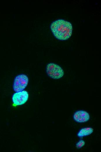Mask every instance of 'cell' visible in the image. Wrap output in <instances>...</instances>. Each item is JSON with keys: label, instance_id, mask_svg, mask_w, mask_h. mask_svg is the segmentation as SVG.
<instances>
[{"label": "cell", "instance_id": "6da1fadb", "mask_svg": "<svg viewBox=\"0 0 101 152\" xmlns=\"http://www.w3.org/2000/svg\"><path fill=\"white\" fill-rule=\"evenodd\" d=\"M50 28L55 37L60 40H67L72 35V24L64 20L59 19L53 22L51 24Z\"/></svg>", "mask_w": 101, "mask_h": 152}, {"label": "cell", "instance_id": "7a4b0ae2", "mask_svg": "<svg viewBox=\"0 0 101 152\" xmlns=\"http://www.w3.org/2000/svg\"><path fill=\"white\" fill-rule=\"evenodd\" d=\"M46 71L48 75L54 79H59L64 75V72L62 68L58 65L53 63H50L47 65Z\"/></svg>", "mask_w": 101, "mask_h": 152}, {"label": "cell", "instance_id": "3957f363", "mask_svg": "<svg viewBox=\"0 0 101 152\" xmlns=\"http://www.w3.org/2000/svg\"><path fill=\"white\" fill-rule=\"evenodd\" d=\"M29 82V79L26 74H21L15 78L13 84V89L15 92L24 90L26 87Z\"/></svg>", "mask_w": 101, "mask_h": 152}, {"label": "cell", "instance_id": "277c9868", "mask_svg": "<svg viewBox=\"0 0 101 152\" xmlns=\"http://www.w3.org/2000/svg\"><path fill=\"white\" fill-rule=\"evenodd\" d=\"M29 98L28 92L25 90L16 92L12 97L13 105L14 106H20L25 103Z\"/></svg>", "mask_w": 101, "mask_h": 152}, {"label": "cell", "instance_id": "5b68a950", "mask_svg": "<svg viewBox=\"0 0 101 152\" xmlns=\"http://www.w3.org/2000/svg\"><path fill=\"white\" fill-rule=\"evenodd\" d=\"M74 120L78 123H84L88 121L90 116L87 111L82 110L76 111L73 115Z\"/></svg>", "mask_w": 101, "mask_h": 152}, {"label": "cell", "instance_id": "8992f818", "mask_svg": "<svg viewBox=\"0 0 101 152\" xmlns=\"http://www.w3.org/2000/svg\"><path fill=\"white\" fill-rule=\"evenodd\" d=\"M93 132V129L90 127H85L80 129L77 135L79 137H82L91 134Z\"/></svg>", "mask_w": 101, "mask_h": 152}, {"label": "cell", "instance_id": "52a82bcc", "mask_svg": "<svg viewBox=\"0 0 101 152\" xmlns=\"http://www.w3.org/2000/svg\"><path fill=\"white\" fill-rule=\"evenodd\" d=\"M85 144V142L84 140L80 139L76 143V147L77 148L80 149L84 146Z\"/></svg>", "mask_w": 101, "mask_h": 152}]
</instances>
